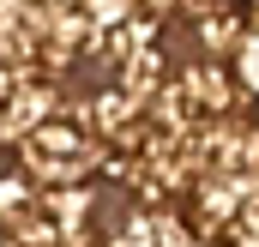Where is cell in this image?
I'll return each instance as SVG.
<instances>
[{
	"instance_id": "6da1fadb",
	"label": "cell",
	"mask_w": 259,
	"mask_h": 247,
	"mask_svg": "<svg viewBox=\"0 0 259 247\" xmlns=\"http://www.w3.org/2000/svg\"><path fill=\"white\" fill-rule=\"evenodd\" d=\"M97 151H103V145L72 121V115L55 109L42 127L24 133V145H18V175L30 187H78L97 169Z\"/></svg>"
},
{
	"instance_id": "8992f818",
	"label": "cell",
	"mask_w": 259,
	"mask_h": 247,
	"mask_svg": "<svg viewBox=\"0 0 259 247\" xmlns=\"http://www.w3.org/2000/svg\"><path fill=\"white\" fill-rule=\"evenodd\" d=\"M211 6H223V12H253V0H211Z\"/></svg>"
},
{
	"instance_id": "5b68a950",
	"label": "cell",
	"mask_w": 259,
	"mask_h": 247,
	"mask_svg": "<svg viewBox=\"0 0 259 247\" xmlns=\"http://www.w3.org/2000/svg\"><path fill=\"white\" fill-rule=\"evenodd\" d=\"M151 235H157V247H205L193 229H187L181 217H169V211H151Z\"/></svg>"
},
{
	"instance_id": "277c9868",
	"label": "cell",
	"mask_w": 259,
	"mask_h": 247,
	"mask_svg": "<svg viewBox=\"0 0 259 247\" xmlns=\"http://www.w3.org/2000/svg\"><path fill=\"white\" fill-rule=\"evenodd\" d=\"M109 247H157V235H151V211H127V217L115 223Z\"/></svg>"
},
{
	"instance_id": "3957f363",
	"label": "cell",
	"mask_w": 259,
	"mask_h": 247,
	"mask_svg": "<svg viewBox=\"0 0 259 247\" xmlns=\"http://www.w3.org/2000/svg\"><path fill=\"white\" fill-rule=\"evenodd\" d=\"M247 30H253V12H223V6H205V12L193 18V36L211 49V55H229Z\"/></svg>"
},
{
	"instance_id": "7a4b0ae2",
	"label": "cell",
	"mask_w": 259,
	"mask_h": 247,
	"mask_svg": "<svg viewBox=\"0 0 259 247\" xmlns=\"http://www.w3.org/2000/svg\"><path fill=\"white\" fill-rule=\"evenodd\" d=\"M163 78H169V66H163V49H139L133 61H121L115 66V91L127 97V103H151L157 91H163Z\"/></svg>"
}]
</instances>
